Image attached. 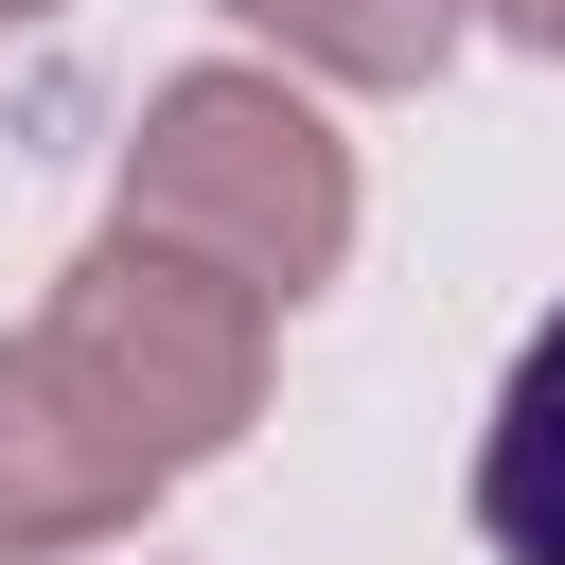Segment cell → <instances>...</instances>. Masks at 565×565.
I'll list each match as a JSON object with an SVG mask.
<instances>
[{"label":"cell","mask_w":565,"mask_h":565,"mask_svg":"<svg viewBox=\"0 0 565 565\" xmlns=\"http://www.w3.org/2000/svg\"><path fill=\"white\" fill-rule=\"evenodd\" d=\"M124 230H159V247H194L247 300L300 318L353 265V141L282 71H230V53L212 71H159L141 124H124Z\"/></svg>","instance_id":"6da1fadb"},{"label":"cell","mask_w":565,"mask_h":565,"mask_svg":"<svg viewBox=\"0 0 565 565\" xmlns=\"http://www.w3.org/2000/svg\"><path fill=\"white\" fill-rule=\"evenodd\" d=\"M177 459H230L247 441V406H265V335H282V300H247L230 265H194V247H159V230H124L106 212V247H71L53 265V300H35Z\"/></svg>","instance_id":"7a4b0ae2"},{"label":"cell","mask_w":565,"mask_h":565,"mask_svg":"<svg viewBox=\"0 0 565 565\" xmlns=\"http://www.w3.org/2000/svg\"><path fill=\"white\" fill-rule=\"evenodd\" d=\"M194 459L53 335V318H18L0 335V565H71V547H124L159 494H177Z\"/></svg>","instance_id":"3957f363"},{"label":"cell","mask_w":565,"mask_h":565,"mask_svg":"<svg viewBox=\"0 0 565 565\" xmlns=\"http://www.w3.org/2000/svg\"><path fill=\"white\" fill-rule=\"evenodd\" d=\"M477 547L494 565H565V300L512 335L494 424H477Z\"/></svg>","instance_id":"277c9868"},{"label":"cell","mask_w":565,"mask_h":565,"mask_svg":"<svg viewBox=\"0 0 565 565\" xmlns=\"http://www.w3.org/2000/svg\"><path fill=\"white\" fill-rule=\"evenodd\" d=\"M230 18L318 88H441L477 35V0H230Z\"/></svg>","instance_id":"5b68a950"},{"label":"cell","mask_w":565,"mask_h":565,"mask_svg":"<svg viewBox=\"0 0 565 565\" xmlns=\"http://www.w3.org/2000/svg\"><path fill=\"white\" fill-rule=\"evenodd\" d=\"M477 18H494L512 53H547V71H565V0H477Z\"/></svg>","instance_id":"8992f818"},{"label":"cell","mask_w":565,"mask_h":565,"mask_svg":"<svg viewBox=\"0 0 565 565\" xmlns=\"http://www.w3.org/2000/svg\"><path fill=\"white\" fill-rule=\"evenodd\" d=\"M35 18H71V0H0V35H35Z\"/></svg>","instance_id":"52a82bcc"}]
</instances>
